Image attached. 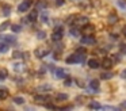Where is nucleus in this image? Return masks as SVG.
<instances>
[{"instance_id": "nucleus-2", "label": "nucleus", "mask_w": 126, "mask_h": 111, "mask_svg": "<svg viewBox=\"0 0 126 111\" xmlns=\"http://www.w3.org/2000/svg\"><path fill=\"white\" fill-rule=\"evenodd\" d=\"M81 31H83L84 35H92L94 31H95V27H94L92 24H90V23H85L84 26H83Z\"/></svg>"}, {"instance_id": "nucleus-6", "label": "nucleus", "mask_w": 126, "mask_h": 111, "mask_svg": "<svg viewBox=\"0 0 126 111\" xmlns=\"http://www.w3.org/2000/svg\"><path fill=\"white\" fill-rule=\"evenodd\" d=\"M81 43H84V45H94L95 43V38L92 35H84L81 38Z\"/></svg>"}, {"instance_id": "nucleus-1", "label": "nucleus", "mask_w": 126, "mask_h": 111, "mask_svg": "<svg viewBox=\"0 0 126 111\" xmlns=\"http://www.w3.org/2000/svg\"><path fill=\"white\" fill-rule=\"evenodd\" d=\"M84 61V56L83 54H73V56H69L66 58V64H77V62H83Z\"/></svg>"}, {"instance_id": "nucleus-18", "label": "nucleus", "mask_w": 126, "mask_h": 111, "mask_svg": "<svg viewBox=\"0 0 126 111\" xmlns=\"http://www.w3.org/2000/svg\"><path fill=\"white\" fill-rule=\"evenodd\" d=\"M100 77H102V79H104V80H109V79H111V77H112V73H111V72H104V73H102Z\"/></svg>"}, {"instance_id": "nucleus-16", "label": "nucleus", "mask_w": 126, "mask_h": 111, "mask_svg": "<svg viewBox=\"0 0 126 111\" xmlns=\"http://www.w3.org/2000/svg\"><path fill=\"white\" fill-rule=\"evenodd\" d=\"M8 51V43H0V53H7Z\"/></svg>"}, {"instance_id": "nucleus-10", "label": "nucleus", "mask_w": 126, "mask_h": 111, "mask_svg": "<svg viewBox=\"0 0 126 111\" xmlns=\"http://www.w3.org/2000/svg\"><path fill=\"white\" fill-rule=\"evenodd\" d=\"M102 65H103L104 69H110V68H111V65H112V61L109 58V57H104V58H103V62H102Z\"/></svg>"}, {"instance_id": "nucleus-20", "label": "nucleus", "mask_w": 126, "mask_h": 111, "mask_svg": "<svg viewBox=\"0 0 126 111\" xmlns=\"http://www.w3.org/2000/svg\"><path fill=\"white\" fill-rule=\"evenodd\" d=\"M11 29H12V31H14V32H19L20 30H22V27H20L19 24H12Z\"/></svg>"}, {"instance_id": "nucleus-24", "label": "nucleus", "mask_w": 126, "mask_h": 111, "mask_svg": "<svg viewBox=\"0 0 126 111\" xmlns=\"http://www.w3.org/2000/svg\"><path fill=\"white\" fill-rule=\"evenodd\" d=\"M118 4H119V7L126 8V1H125V0H119V1H118Z\"/></svg>"}, {"instance_id": "nucleus-14", "label": "nucleus", "mask_w": 126, "mask_h": 111, "mask_svg": "<svg viewBox=\"0 0 126 111\" xmlns=\"http://www.w3.org/2000/svg\"><path fill=\"white\" fill-rule=\"evenodd\" d=\"M7 76H8V72L6 68H0V80H4Z\"/></svg>"}, {"instance_id": "nucleus-25", "label": "nucleus", "mask_w": 126, "mask_h": 111, "mask_svg": "<svg viewBox=\"0 0 126 111\" xmlns=\"http://www.w3.org/2000/svg\"><path fill=\"white\" fill-rule=\"evenodd\" d=\"M57 97H58V99H68V95H65V94H58Z\"/></svg>"}, {"instance_id": "nucleus-15", "label": "nucleus", "mask_w": 126, "mask_h": 111, "mask_svg": "<svg viewBox=\"0 0 126 111\" xmlns=\"http://www.w3.org/2000/svg\"><path fill=\"white\" fill-rule=\"evenodd\" d=\"M7 96H8V91H7V88H0V100L6 99Z\"/></svg>"}, {"instance_id": "nucleus-3", "label": "nucleus", "mask_w": 126, "mask_h": 111, "mask_svg": "<svg viewBox=\"0 0 126 111\" xmlns=\"http://www.w3.org/2000/svg\"><path fill=\"white\" fill-rule=\"evenodd\" d=\"M16 41V38L14 35H0V43H12Z\"/></svg>"}, {"instance_id": "nucleus-13", "label": "nucleus", "mask_w": 126, "mask_h": 111, "mask_svg": "<svg viewBox=\"0 0 126 111\" xmlns=\"http://www.w3.org/2000/svg\"><path fill=\"white\" fill-rule=\"evenodd\" d=\"M90 87H91V89H92L94 92H98L99 91V81L98 80H92L90 83Z\"/></svg>"}, {"instance_id": "nucleus-17", "label": "nucleus", "mask_w": 126, "mask_h": 111, "mask_svg": "<svg viewBox=\"0 0 126 111\" xmlns=\"http://www.w3.org/2000/svg\"><path fill=\"white\" fill-rule=\"evenodd\" d=\"M37 18H38V12L37 11H31V14L29 15V19L31 22H34V20H37Z\"/></svg>"}, {"instance_id": "nucleus-19", "label": "nucleus", "mask_w": 126, "mask_h": 111, "mask_svg": "<svg viewBox=\"0 0 126 111\" xmlns=\"http://www.w3.org/2000/svg\"><path fill=\"white\" fill-rule=\"evenodd\" d=\"M14 102L16 103V104H23V103H25V99L20 97V96H16V97H14Z\"/></svg>"}, {"instance_id": "nucleus-26", "label": "nucleus", "mask_w": 126, "mask_h": 111, "mask_svg": "<svg viewBox=\"0 0 126 111\" xmlns=\"http://www.w3.org/2000/svg\"><path fill=\"white\" fill-rule=\"evenodd\" d=\"M71 34L73 35V37H77V34H79V30H76V29H72V30H71Z\"/></svg>"}, {"instance_id": "nucleus-21", "label": "nucleus", "mask_w": 126, "mask_h": 111, "mask_svg": "<svg viewBox=\"0 0 126 111\" xmlns=\"http://www.w3.org/2000/svg\"><path fill=\"white\" fill-rule=\"evenodd\" d=\"M88 107H90V108H100L102 106L99 104V103H96V102H92V103H90V104H88Z\"/></svg>"}, {"instance_id": "nucleus-12", "label": "nucleus", "mask_w": 126, "mask_h": 111, "mask_svg": "<svg viewBox=\"0 0 126 111\" xmlns=\"http://www.w3.org/2000/svg\"><path fill=\"white\" fill-rule=\"evenodd\" d=\"M54 76L57 79H64V77H65V72H64L61 68H57V69L54 70Z\"/></svg>"}, {"instance_id": "nucleus-7", "label": "nucleus", "mask_w": 126, "mask_h": 111, "mask_svg": "<svg viewBox=\"0 0 126 111\" xmlns=\"http://www.w3.org/2000/svg\"><path fill=\"white\" fill-rule=\"evenodd\" d=\"M85 23H88V18H85V16H79V18H76L73 22L75 26H84Z\"/></svg>"}, {"instance_id": "nucleus-30", "label": "nucleus", "mask_w": 126, "mask_h": 111, "mask_svg": "<svg viewBox=\"0 0 126 111\" xmlns=\"http://www.w3.org/2000/svg\"><path fill=\"white\" fill-rule=\"evenodd\" d=\"M121 77H122V79H126V69L123 70L122 73H121Z\"/></svg>"}, {"instance_id": "nucleus-29", "label": "nucleus", "mask_w": 126, "mask_h": 111, "mask_svg": "<svg viewBox=\"0 0 126 111\" xmlns=\"http://www.w3.org/2000/svg\"><path fill=\"white\" fill-rule=\"evenodd\" d=\"M64 3H65V0H56V4L57 5H63Z\"/></svg>"}, {"instance_id": "nucleus-11", "label": "nucleus", "mask_w": 126, "mask_h": 111, "mask_svg": "<svg viewBox=\"0 0 126 111\" xmlns=\"http://www.w3.org/2000/svg\"><path fill=\"white\" fill-rule=\"evenodd\" d=\"M12 68H14L16 72H22V70H25V65H23L22 62H14V64H12Z\"/></svg>"}, {"instance_id": "nucleus-8", "label": "nucleus", "mask_w": 126, "mask_h": 111, "mask_svg": "<svg viewBox=\"0 0 126 111\" xmlns=\"http://www.w3.org/2000/svg\"><path fill=\"white\" fill-rule=\"evenodd\" d=\"M99 61L98 60H95V58H91V60H88V66L90 68H92V69H98L99 68Z\"/></svg>"}, {"instance_id": "nucleus-22", "label": "nucleus", "mask_w": 126, "mask_h": 111, "mask_svg": "<svg viewBox=\"0 0 126 111\" xmlns=\"http://www.w3.org/2000/svg\"><path fill=\"white\" fill-rule=\"evenodd\" d=\"M34 99L38 100V102H44V100H47L46 96H41V95H37V96H34Z\"/></svg>"}, {"instance_id": "nucleus-28", "label": "nucleus", "mask_w": 126, "mask_h": 111, "mask_svg": "<svg viewBox=\"0 0 126 111\" xmlns=\"http://www.w3.org/2000/svg\"><path fill=\"white\" fill-rule=\"evenodd\" d=\"M38 38H39V39H44V38H45V32L39 31V32H38Z\"/></svg>"}, {"instance_id": "nucleus-9", "label": "nucleus", "mask_w": 126, "mask_h": 111, "mask_svg": "<svg viewBox=\"0 0 126 111\" xmlns=\"http://www.w3.org/2000/svg\"><path fill=\"white\" fill-rule=\"evenodd\" d=\"M49 51H50L49 49H38V50L35 51V54L39 57V58H42V57L47 56V54H49Z\"/></svg>"}, {"instance_id": "nucleus-5", "label": "nucleus", "mask_w": 126, "mask_h": 111, "mask_svg": "<svg viewBox=\"0 0 126 111\" xmlns=\"http://www.w3.org/2000/svg\"><path fill=\"white\" fill-rule=\"evenodd\" d=\"M61 38H63V29H61V27H58V29H56L54 31H53L52 39L53 41H60Z\"/></svg>"}, {"instance_id": "nucleus-23", "label": "nucleus", "mask_w": 126, "mask_h": 111, "mask_svg": "<svg viewBox=\"0 0 126 111\" xmlns=\"http://www.w3.org/2000/svg\"><path fill=\"white\" fill-rule=\"evenodd\" d=\"M8 22H4V23L3 24H1V26H0V31H4V30H6L7 29V27H8Z\"/></svg>"}, {"instance_id": "nucleus-4", "label": "nucleus", "mask_w": 126, "mask_h": 111, "mask_svg": "<svg viewBox=\"0 0 126 111\" xmlns=\"http://www.w3.org/2000/svg\"><path fill=\"white\" fill-rule=\"evenodd\" d=\"M29 8H30V0H25V1H22L18 5V11L19 12H26Z\"/></svg>"}, {"instance_id": "nucleus-27", "label": "nucleus", "mask_w": 126, "mask_h": 111, "mask_svg": "<svg viewBox=\"0 0 126 111\" xmlns=\"http://www.w3.org/2000/svg\"><path fill=\"white\" fill-rule=\"evenodd\" d=\"M3 15H10V7H7V5H6V7H4V14H3Z\"/></svg>"}]
</instances>
